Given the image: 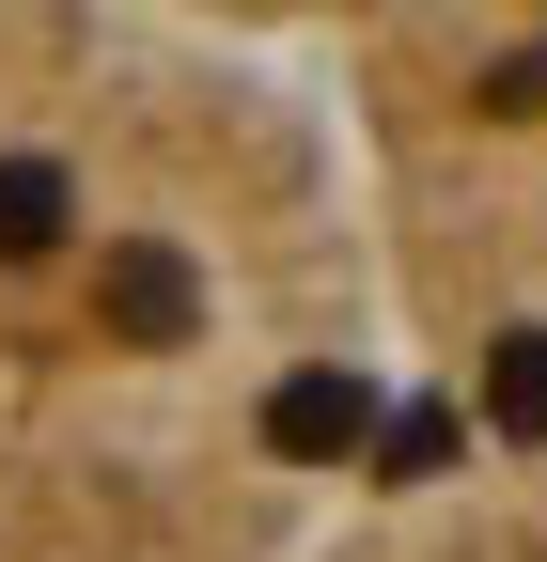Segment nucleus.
I'll use <instances>...</instances> for the list:
<instances>
[{
  "label": "nucleus",
  "instance_id": "1",
  "mask_svg": "<svg viewBox=\"0 0 547 562\" xmlns=\"http://www.w3.org/2000/svg\"><path fill=\"white\" fill-rule=\"evenodd\" d=\"M360 438H376V391H360L345 360H313V375H282V391H266V453L328 469V453H360Z\"/></svg>",
  "mask_w": 547,
  "mask_h": 562
},
{
  "label": "nucleus",
  "instance_id": "2",
  "mask_svg": "<svg viewBox=\"0 0 547 562\" xmlns=\"http://www.w3.org/2000/svg\"><path fill=\"white\" fill-rule=\"evenodd\" d=\"M94 297H110V328L172 344V328L203 313V281H188V250H110V266H94Z\"/></svg>",
  "mask_w": 547,
  "mask_h": 562
},
{
  "label": "nucleus",
  "instance_id": "3",
  "mask_svg": "<svg viewBox=\"0 0 547 562\" xmlns=\"http://www.w3.org/2000/svg\"><path fill=\"white\" fill-rule=\"evenodd\" d=\"M47 235H63V172L47 157H0V266H32Z\"/></svg>",
  "mask_w": 547,
  "mask_h": 562
},
{
  "label": "nucleus",
  "instance_id": "4",
  "mask_svg": "<svg viewBox=\"0 0 547 562\" xmlns=\"http://www.w3.org/2000/svg\"><path fill=\"white\" fill-rule=\"evenodd\" d=\"M485 422H501V438H547V328H516L485 360Z\"/></svg>",
  "mask_w": 547,
  "mask_h": 562
},
{
  "label": "nucleus",
  "instance_id": "5",
  "mask_svg": "<svg viewBox=\"0 0 547 562\" xmlns=\"http://www.w3.org/2000/svg\"><path fill=\"white\" fill-rule=\"evenodd\" d=\"M376 469H391V484H423V469H454V406H406V422H391V453H376Z\"/></svg>",
  "mask_w": 547,
  "mask_h": 562
}]
</instances>
